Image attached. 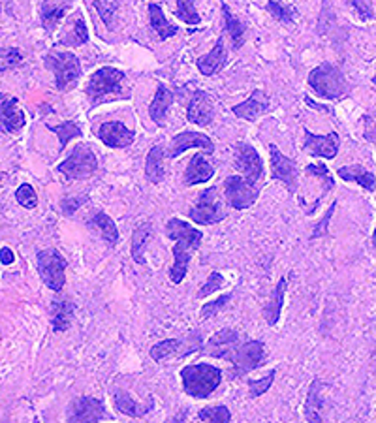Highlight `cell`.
I'll list each match as a JSON object with an SVG mask.
<instances>
[{"label":"cell","mask_w":376,"mask_h":423,"mask_svg":"<svg viewBox=\"0 0 376 423\" xmlns=\"http://www.w3.org/2000/svg\"><path fill=\"white\" fill-rule=\"evenodd\" d=\"M106 414V406L100 399H94V397H77L70 403L68 408V422L72 423H93L104 419Z\"/></svg>","instance_id":"cell-15"},{"label":"cell","mask_w":376,"mask_h":423,"mask_svg":"<svg viewBox=\"0 0 376 423\" xmlns=\"http://www.w3.org/2000/svg\"><path fill=\"white\" fill-rule=\"evenodd\" d=\"M198 417H200L201 422H222V423H228V422H231V412L228 410V406L215 405V406H207V408L200 410Z\"/></svg>","instance_id":"cell-41"},{"label":"cell","mask_w":376,"mask_h":423,"mask_svg":"<svg viewBox=\"0 0 376 423\" xmlns=\"http://www.w3.org/2000/svg\"><path fill=\"white\" fill-rule=\"evenodd\" d=\"M98 137L106 147L124 149L134 143L135 134L134 130H130L119 121H107L98 128Z\"/></svg>","instance_id":"cell-18"},{"label":"cell","mask_w":376,"mask_h":423,"mask_svg":"<svg viewBox=\"0 0 376 423\" xmlns=\"http://www.w3.org/2000/svg\"><path fill=\"white\" fill-rule=\"evenodd\" d=\"M88 228L96 229L102 235V239L109 245V247H117L119 243V229L113 222V218H109L104 211H96L93 217L88 218Z\"/></svg>","instance_id":"cell-25"},{"label":"cell","mask_w":376,"mask_h":423,"mask_svg":"<svg viewBox=\"0 0 376 423\" xmlns=\"http://www.w3.org/2000/svg\"><path fill=\"white\" fill-rule=\"evenodd\" d=\"M372 83H375V85H376V76H375V77H372Z\"/></svg>","instance_id":"cell-53"},{"label":"cell","mask_w":376,"mask_h":423,"mask_svg":"<svg viewBox=\"0 0 376 423\" xmlns=\"http://www.w3.org/2000/svg\"><path fill=\"white\" fill-rule=\"evenodd\" d=\"M307 177H314V179H320L322 181V190L323 194H328L331 188L335 187V181H333V177L329 173L328 166L323 164H309L305 168Z\"/></svg>","instance_id":"cell-39"},{"label":"cell","mask_w":376,"mask_h":423,"mask_svg":"<svg viewBox=\"0 0 376 423\" xmlns=\"http://www.w3.org/2000/svg\"><path fill=\"white\" fill-rule=\"evenodd\" d=\"M0 262H2L4 265H12L13 262H15V256H13L12 248L8 247L0 248Z\"/></svg>","instance_id":"cell-51"},{"label":"cell","mask_w":376,"mask_h":423,"mask_svg":"<svg viewBox=\"0 0 376 423\" xmlns=\"http://www.w3.org/2000/svg\"><path fill=\"white\" fill-rule=\"evenodd\" d=\"M175 15L187 25H200L201 18L196 12L194 0H177Z\"/></svg>","instance_id":"cell-40"},{"label":"cell","mask_w":376,"mask_h":423,"mask_svg":"<svg viewBox=\"0 0 376 423\" xmlns=\"http://www.w3.org/2000/svg\"><path fill=\"white\" fill-rule=\"evenodd\" d=\"M187 119L198 126H209L215 119V104L213 98L203 90H196L192 100L188 104Z\"/></svg>","instance_id":"cell-19"},{"label":"cell","mask_w":376,"mask_h":423,"mask_svg":"<svg viewBox=\"0 0 376 423\" xmlns=\"http://www.w3.org/2000/svg\"><path fill=\"white\" fill-rule=\"evenodd\" d=\"M36 262H38V273H40L41 282L57 294L62 292L66 284V267H68L65 256L57 248H46L38 253Z\"/></svg>","instance_id":"cell-6"},{"label":"cell","mask_w":376,"mask_h":423,"mask_svg":"<svg viewBox=\"0 0 376 423\" xmlns=\"http://www.w3.org/2000/svg\"><path fill=\"white\" fill-rule=\"evenodd\" d=\"M27 124V115L15 96L0 93V130L4 134H18Z\"/></svg>","instance_id":"cell-12"},{"label":"cell","mask_w":376,"mask_h":423,"mask_svg":"<svg viewBox=\"0 0 376 423\" xmlns=\"http://www.w3.org/2000/svg\"><path fill=\"white\" fill-rule=\"evenodd\" d=\"M68 4H57V0H43L40 6V21L41 27L47 30V32H53L57 29L59 21L66 15L68 12Z\"/></svg>","instance_id":"cell-26"},{"label":"cell","mask_w":376,"mask_h":423,"mask_svg":"<svg viewBox=\"0 0 376 423\" xmlns=\"http://www.w3.org/2000/svg\"><path fill=\"white\" fill-rule=\"evenodd\" d=\"M228 62V51H226V46H224V38L220 36L213 47L211 51L206 55V57H200L196 66H198V70L203 74V76L211 77L215 76L217 72H220Z\"/></svg>","instance_id":"cell-21"},{"label":"cell","mask_w":376,"mask_h":423,"mask_svg":"<svg viewBox=\"0 0 376 423\" xmlns=\"http://www.w3.org/2000/svg\"><path fill=\"white\" fill-rule=\"evenodd\" d=\"M87 41H88L87 25H85V19H83L81 12H77L74 21H72L70 32H66L65 36H60V40L57 41V46L79 47L83 46V43H87Z\"/></svg>","instance_id":"cell-32"},{"label":"cell","mask_w":376,"mask_h":423,"mask_svg":"<svg viewBox=\"0 0 376 423\" xmlns=\"http://www.w3.org/2000/svg\"><path fill=\"white\" fill-rule=\"evenodd\" d=\"M88 196H68V198H62L60 200V211L66 217H72L74 213L83 206V203H87Z\"/></svg>","instance_id":"cell-48"},{"label":"cell","mask_w":376,"mask_h":423,"mask_svg":"<svg viewBox=\"0 0 376 423\" xmlns=\"http://www.w3.org/2000/svg\"><path fill=\"white\" fill-rule=\"evenodd\" d=\"M96 170H98V159H96L93 149L88 145H83V143L72 149L68 159L57 166V171L62 173L68 181H77L83 177L93 175Z\"/></svg>","instance_id":"cell-7"},{"label":"cell","mask_w":376,"mask_h":423,"mask_svg":"<svg viewBox=\"0 0 376 423\" xmlns=\"http://www.w3.org/2000/svg\"><path fill=\"white\" fill-rule=\"evenodd\" d=\"M124 72L113 68V66H104L94 72L90 79H88L85 93H87L88 100L93 104H100L107 96H115V98H126L121 90H123Z\"/></svg>","instance_id":"cell-5"},{"label":"cell","mask_w":376,"mask_h":423,"mask_svg":"<svg viewBox=\"0 0 376 423\" xmlns=\"http://www.w3.org/2000/svg\"><path fill=\"white\" fill-rule=\"evenodd\" d=\"M269 156L271 177L275 181H281L290 192H295L297 190V164H295V160L284 156L273 143L269 145Z\"/></svg>","instance_id":"cell-13"},{"label":"cell","mask_w":376,"mask_h":423,"mask_svg":"<svg viewBox=\"0 0 376 423\" xmlns=\"http://www.w3.org/2000/svg\"><path fill=\"white\" fill-rule=\"evenodd\" d=\"M222 286H224V276L220 275L218 271H211L209 276H207L206 284H203V286L200 288V292H198V297L203 300V297H207V295H211L213 292H218Z\"/></svg>","instance_id":"cell-46"},{"label":"cell","mask_w":376,"mask_h":423,"mask_svg":"<svg viewBox=\"0 0 376 423\" xmlns=\"http://www.w3.org/2000/svg\"><path fill=\"white\" fill-rule=\"evenodd\" d=\"M222 15H224V29L229 34V40L234 43V49H241L247 38V27L235 18L234 13L229 12V8L222 4Z\"/></svg>","instance_id":"cell-33"},{"label":"cell","mask_w":376,"mask_h":423,"mask_svg":"<svg viewBox=\"0 0 376 423\" xmlns=\"http://www.w3.org/2000/svg\"><path fill=\"white\" fill-rule=\"evenodd\" d=\"M74 312H76V305L68 300H59L53 301L51 305V325H53L55 333H62L66 329L70 328L72 318H74Z\"/></svg>","instance_id":"cell-28"},{"label":"cell","mask_w":376,"mask_h":423,"mask_svg":"<svg viewBox=\"0 0 376 423\" xmlns=\"http://www.w3.org/2000/svg\"><path fill=\"white\" fill-rule=\"evenodd\" d=\"M184 394L194 399H207L222 382V370L209 363L187 365L181 369Z\"/></svg>","instance_id":"cell-2"},{"label":"cell","mask_w":376,"mask_h":423,"mask_svg":"<svg viewBox=\"0 0 376 423\" xmlns=\"http://www.w3.org/2000/svg\"><path fill=\"white\" fill-rule=\"evenodd\" d=\"M335 207H337V201H333V203H331V207L328 209V213H325V218H322V222L318 224L316 229H314V234H312V239H316V237H322V235L328 234L329 218H331V215H333V211H335Z\"/></svg>","instance_id":"cell-49"},{"label":"cell","mask_w":376,"mask_h":423,"mask_svg":"<svg viewBox=\"0 0 376 423\" xmlns=\"http://www.w3.org/2000/svg\"><path fill=\"white\" fill-rule=\"evenodd\" d=\"M218 190L217 187H209L207 190L198 194L192 209L188 211V218L198 226H209V224H217L226 218V211H222L220 201H218Z\"/></svg>","instance_id":"cell-8"},{"label":"cell","mask_w":376,"mask_h":423,"mask_svg":"<svg viewBox=\"0 0 376 423\" xmlns=\"http://www.w3.org/2000/svg\"><path fill=\"white\" fill-rule=\"evenodd\" d=\"M179 347H181V341H177V339H168V341H162L159 342V344H154V347L151 348L149 356H151L154 361H160V359L168 358L170 354L175 352Z\"/></svg>","instance_id":"cell-44"},{"label":"cell","mask_w":376,"mask_h":423,"mask_svg":"<svg viewBox=\"0 0 376 423\" xmlns=\"http://www.w3.org/2000/svg\"><path fill=\"white\" fill-rule=\"evenodd\" d=\"M188 149H201L203 153L213 154L215 153V145L209 135H203L200 132H181V134L173 135V140L170 143V151H168V156L170 159H177L181 156L184 151Z\"/></svg>","instance_id":"cell-16"},{"label":"cell","mask_w":376,"mask_h":423,"mask_svg":"<svg viewBox=\"0 0 376 423\" xmlns=\"http://www.w3.org/2000/svg\"><path fill=\"white\" fill-rule=\"evenodd\" d=\"M113 403H115V408H117L121 414L130 417H143L147 412L153 410L154 406L153 397H149L147 405H141V403L132 399V397H130L126 391H123V389L113 391Z\"/></svg>","instance_id":"cell-22"},{"label":"cell","mask_w":376,"mask_h":423,"mask_svg":"<svg viewBox=\"0 0 376 423\" xmlns=\"http://www.w3.org/2000/svg\"><path fill=\"white\" fill-rule=\"evenodd\" d=\"M47 128L51 130L53 134L59 135L60 151H65L66 145H68L72 140H76V137L83 135V128L76 121H66V123L62 124H47Z\"/></svg>","instance_id":"cell-36"},{"label":"cell","mask_w":376,"mask_h":423,"mask_svg":"<svg viewBox=\"0 0 376 423\" xmlns=\"http://www.w3.org/2000/svg\"><path fill=\"white\" fill-rule=\"evenodd\" d=\"M372 243H375V247H376V228H375V234H372Z\"/></svg>","instance_id":"cell-52"},{"label":"cell","mask_w":376,"mask_h":423,"mask_svg":"<svg viewBox=\"0 0 376 423\" xmlns=\"http://www.w3.org/2000/svg\"><path fill=\"white\" fill-rule=\"evenodd\" d=\"M265 10H267L276 21H281V23H294L295 15H297L295 8L281 4V2H276V0H269L267 6H265Z\"/></svg>","instance_id":"cell-38"},{"label":"cell","mask_w":376,"mask_h":423,"mask_svg":"<svg viewBox=\"0 0 376 423\" xmlns=\"http://www.w3.org/2000/svg\"><path fill=\"white\" fill-rule=\"evenodd\" d=\"M224 192H226V200L235 211H245L253 206L254 201L258 200V188L254 187L253 182L243 179L239 175H231L224 181Z\"/></svg>","instance_id":"cell-9"},{"label":"cell","mask_w":376,"mask_h":423,"mask_svg":"<svg viewBox=\"0 0 376 423\" xmlns=\"http://www.w3.org/2000/svg\"><path fill=\"white\" fill-rule=\"evenodd\" d=\"M275 375H276V370L271 369L269 372L264 376V378H258V380H248V395H250L253 399H256V397H260V395H264L265 391H269L271 384H273V380H275Z\"/></svg>","instance_id":"cell-43"},{"label":"cell","mask_w":376,"mask_h":423,"mask_svg":"<svg viewBox=\"0 0 376 423\" xmlns=\"http://www.w3.org/2000/svg\"><path fill=\"white\" fill-rule=\"evenodd\" d=\"M15 200L23 209H36L38 207V194H36V190L29 182H23L15 190Z\"/></svg>","instance_id":"cell-42"},{"label":"cell","mask_w":376,"mask_h":423,"mask_svg":"<svg viewBox=\"0 0 376 423\" xmlns=\"http://www.w3.org/2000/svg\"><path fill=\"white\" fill-rule=\"evenodd\" d=\"M149 21H151L153 30H156L160 40H168L171 36H175L177 30H179L175 25H171L170 21L166 19L164 12H162V8H160L159 4H149Z\"/></svg>","instance_id":"cell-34"},{"label":"cell","mask_w":376,"mask_h":423,"mask_svg":"<svg viewBox=\"0 0 376 423\" xmlns=\"http://www.w3.org/2000/svg\"><path fill=\"white\" fill-rule=\"evenodd\" d=\"M239 344H241L239 331H237V329L224 328L206 342V347L201 348V354H203V356H209V358L228 359L229 363H231V359H234Z\"/></svg>","instance_id":"cell-10"},{"label":"cell","mask_w":376,"mask_h":423,"mask_svg":"<svg viewBox=\"0 0 376 423\" xmlns=\"http://www.w3.org/2000/svg\"><path fill=\"white\" fill-rule=\"evenodd\" d=\"M339 134L337 132H329L328 135L312 134L305 130V151L312 156H320V159H335L339 153Z\"/></svg>","instance_id":"cell-17"},{"label":"cell","mask_w":376,"mask_h":423,"mask_svg":"<svg viewBox=\"0 0 376 423\" xmlns=\"http://www.w3.org/2000/svg\"><path fill=\"white\" fill-rule=\"evenodd\" d=\"M350 4H352L354 10L358 12L359 19L367 21V19L375 18V15H372V10H370V6L365 2V0H350Z\"/></svg>","instance_id":"cell-50"},{"label":"cell","mask_w":376,"mask_h":423,"mask_svg":"<svg viewBox=\"0 0 376 423\" xmlns=\"http://www.w3.org/2000/svg\"><path fill=\"white\" fill-rule=\"evenodd\" d=\"M339 177L342 181L358 182L359 187H363L365 190H370V192L376 190L375 173L365 170L363 166H342V168H339Z\"/></svg>","instance_id":"cell-27"},{"label":"cell","mask_w":376,"mask_h":423,"mask_svg":"<svg viewBox=\"0 0 376 423\" xmlns=\"http://www.w3.org/2000/svg\"><path fill=\"white\" fill-rule=\"evenodd\" d=\"M0 181H2V171H0Z\"/></svg>","instance_id":"cell-54"},{"label":"cell","mask_w":376,"mask_h":423,"mask_svg":"<svg viewBox=\"0 0 376 423\" xmlns=\"http://www.w3.org/2000/svg\"><path fill=\"white\" fill-rule=\"evenodd\" d=\"M265 359V348L264 342L260 341H248L245 344H239L237 352H235L231 363L235 367V376L247 375L250 370L258 369L260 365L264 363Z\"/></svg>","instance_id":"cell-14"},{"label":"cell","mask_w":376,"mask_h":423,"mask_svg":"<svg viewBox=\"0 0 376 423\" xmlns=\"http://www.w3.org/2000/svg\"><path fill=\"white\" fill-rule=\"evenodd\" d=\"M284 294H286V278L282 276L281 281L276 282L273 292H271L269 303H267V307L264 309L265 322L269 323V325H276V323H278L282 305H284Z\"/></svg>","instance_id":"cell-29"},{"label":"cell","mask_w":376,"mask_h":423,"mask_svg":"<svg viewBox=\"0 0 376 423\" xmlns=\"http://www.w3.org/2000/svg\"><path fill=\"white\" fill-rule=\"evenodd\" d=\"M213 175H215V168L203 159V154H194V156L190 159V164H188L187 171H184V184H187V187L200 184V182L209 181Z\"/></svg>","instance_id":"cell-24"},{"label":"cell","mask_w":376,"mask_h":423,"mask_svg":"<svg viewBox=\"0 0 376 423\" xmlns=\"http://www.w3.org/2000/svg\"><path fill=\"white\" fill-rule=\"evenodd\" d=\"M271 109V102L267 98V94L264 90H260L256 88L253 93V96L248 98V100L241 102V104H237V106L231 107V112H234L235 117L243 119V121H258L264 113H267Z\"/></svg>","instance_id":"cell-20"},{"label":"cell","mask_w":376,"mask_h":423,"mask_svg":"<svg viewBox=\"0 0 376 423\" xmlns=\"http://www.w3.org/2000/svg\"><path fill=\"white\" fill-rule=\"evenodd\" d=\"M149 237H151V224H140V228L135 229L134 235H132V258H134L135 264H147L143 253H145V247H147Z\"/></svg>","instance_id":"cell-35"},{"label":"cell","mask_w":376,"mask_h":423,"mask_svg":"<svg viewBox=\"0 0 376 423\" xmlns=\"http://www.w3.org/2000/svg\"><path fill=\"white\" fill-rule=\"evenodd\" d=\"M23 51L19 47H0V72L15 68V66L23 62Z\"/></svg>","instance_id":"cell-37"},{"label":"cell","mask_w":376,"mask_h":423,"mask_svg":"<svg viewBox=\"0 0 376 423\" xmlns=\"http://www.w3.org/2000/svg\"><path fill=\"white\" fill-rule=\"evenodd\" d=\"M231 295H234V294H224V295H220L218 300L209 301V303H206V305L201 307V311H200L201 320H207V318L215 316V314H217V312L220 311L222 307L228 305V301L231 300Z\"/></svg>","instance_id":"cell-47"},{"label":"cell","mask_w":376,"mask_h":423,"mask_svg":"<svg viewBox=\"0 0 376 423\" xmlns=\"http://www.w3.org/2000/svg\"><path fill=\"white\" fill-rule=\"evenodd\" d=\"M323 388V384L320 378H314L309 386V395H307V403H305V419L312 423H320L322 422V408H323V401L320 397V389Z\"/></svg>","instance_id":"cell-30"},{"label":"cell","mask_w":376,"mask_h":423,"mask_svg":"<svg viewBox=\"0 0 376 423\" xmlns=\"http://www.w3.org/2000/svg\"><path fill=\"white\" fill-rule=\"evenodd\" d=\"M234 162L235 168L241 171L245 179L248 182H256L264 177V162L260 159L258 151L248 145V143H237L235 145V153H234Z\"/></svg>","instance_id":"cell-11"},{"label":"cell","mask_w":376,"mask_h":423,"mask_svg":"<svg viewBox=\"0 0 376 423\" xmlns=\"http://www.w3.org/2000/svg\"><path fill=\"white\" fill-rule=\"evenodd\" d=\"M309 87L325 100H341L350 90V85H348L341 68H337L331 62H323V65L316 66L314 70H311Z\"/></svg>","instance_id":"cell-3"},{"label":"cell","mask_w":376,"mask_h":423,"mask_svg":"<svg viewBox=\"0 0 376 423\" xmlns=\"http://www.w3.org/2000/svg\"><path fill=\"white\" fill-rule=\"evenodd\" d=\"M145 177L154 184L164 181V147L162 145H154L149 151L147 160H145Z\"/></svg>","instance_id":"cell-31"},{"label":"cell","mask_w":376,"mask_h":423,"mask_svg":"<svg viewBox=\"0 0 376 423\" xmlns=\"http://www.w3.org/2000/svg\"><path fill=\"white\" fill-rule=\"evenodd\" d=\"M166 235L171 241H175V247H173L175 262L171 265L170 278L173 284H181L184 275H187L192 253L198 250L201 241H203V234H201V229L188 226V222H184L181 218H170L166 222Z\"/></svg>","instance_id":"cell-1"},{"label":"cell","mask_w":376,"mask_h":423,"mask_svg":"<svg viewBox=\"0 0 376 423\" xmlns=\"http://www.w3.org/2000/svg\"><path fill=\"white\" fill-rule=\"evenodd\" d=\"M94 6H96V10L100 13L104 25H106L107 29H112L113 23H115V10H117L115 2L113 0H94Z\"/></svg>","instance_id":"cell-45"},{"label":"cell","mask_w":376,"mask_h":423,"mask_svg":"<svg viewBox=\"0 0 376 423\" xmlns=\"http://www.w3.org/2000/svg\"><path fill=\"white\" fill-rule=\"evenodd\" d=\"M171 104H173V94H171V90L166 87L164 83H159L153 102H151V106H149V115H151V119H153L154 123L164 126L166 115L170 112Z\"/></svg>","instance_id":"cell-23"},{"label":"cell","mask_w":376,"mask_h":423,"mask_svg":"<svg viewBox=\"0 0 376 423\" xmlns=\"http://www.w3.org/2000/svg\"><path fill=\"white\" fill-rule=\"evenodd\" d=\"M43 65H46L47 70L55 74V85L59 90H68V88L76 87V83L79 81L83 74L81 62L70 51L53 49L43 57Z\"/></svg>","instance_id":"cell-4"}]
</instances>
